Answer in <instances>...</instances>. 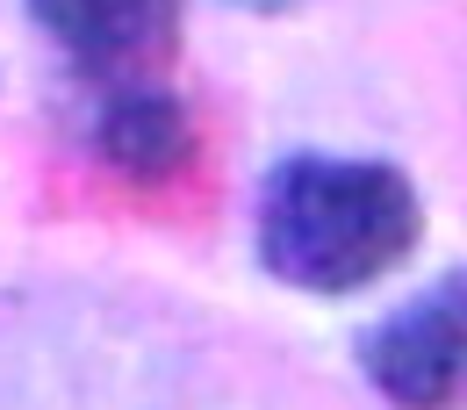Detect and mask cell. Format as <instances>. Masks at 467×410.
Here are the masks:
<instances>
[{
	"label": "cell",
	"instance_id": "1",
	"mask_svg": "<svg viewBox=\"0 0 467 410\" xmlns=\"http://www.w3.org/2000/svg\"><path fill=\"white\" fill-rule=\"evenodd\" d=\"M252 245L281 289L346 302L381 289L424 245V194L396 159L288 152L259 180Z\"/></svg>",
	"mask_w": 467,
	"mask_h": 410
},
{
	"label": "cell",
	"instance_id": "2",
	"mask_svg": "<svg viewBox=\"0 0 467 410\" xmlns=\"http://www.w3.org/2000/svg\"><path fill=\"white\" fill-rule=\"evenodd\" d=\"M359 374L389 410H461L467 396V281L446 267L431 289L403 295L367 339Z\"/></svg>",
	"mask_w": 467,
	"mask_h": 410
},
{
	"label": "cell",
	"instance_id": "3",
	"mask_svg": "<svg viewBox=\"0 0 467 410\" xmlns=\"http://www.w3.org/2000/svg\"><path fill=\"white\" fill-rule=\"evenodd\" d=\"M29 15L94 94L166 79L187 37V15L173 0H36Z\"/></svg>",
	"mask_w": 467,
	"mask_h": 410
},
{
	"label": "cell",
	"instance_id": "4",
	"mask_svg": "<svg viewBox=\"0 0 467 410\" xmlns=\"http://www.w3.org/2000/svg\"><path fill=\"white\" fill-rule=\"evenodd\" d=\"M87 144L94 159L130 187H173L194 173L202 159V116L194 101L173 94L166 79H144V87H101L94 94V116H87Z\"/></svg>",
	"mask_w": 467,
	"mask_h": 410
}]
</instances>
